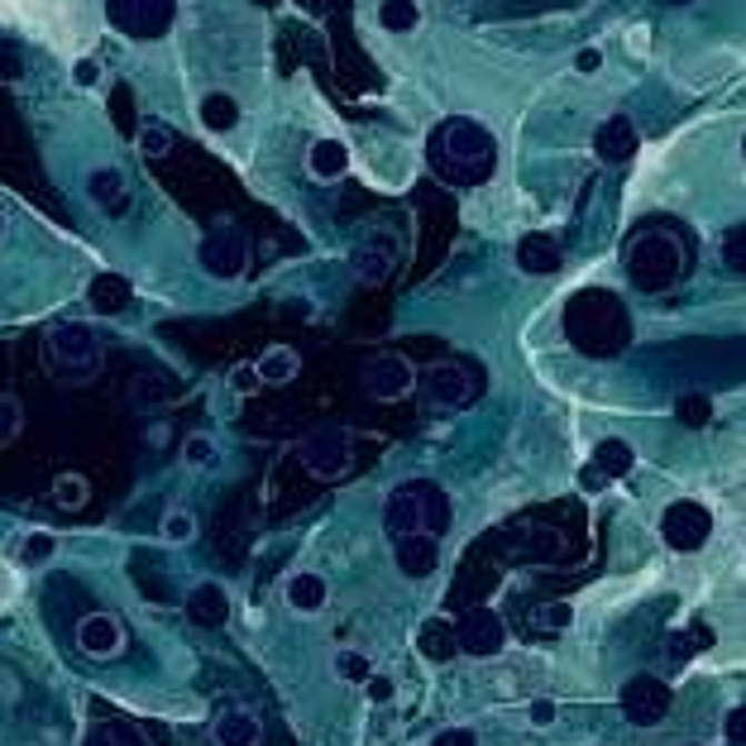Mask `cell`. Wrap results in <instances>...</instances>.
Wrapping results in <instances>:
<instances>
[{
    "mask_svg": "<svg viewBox=\"0 0 746 746\" xmlns=\"http://www.w3.org/2000/svg\"><path fill=\"white\" fill-rule=\"evenodd\" d=\"M178 14V0H106V20L125 39H163Z\"/></svg>",
    "mask_w": 746,
    "mask_h": 746,
    "instance_id": "6",
    "label": "cell"
},
{
    "mask_svg": "<svg viewBox=\"0 0 746 746\" xmlns=\"http://www.w3.org/2000/svg\"><path fill=\"white\" fill-rule=\"evenodd\" d=\"M431 168L455 187H484L498 172V139L469 116H446L431 135Z\"/></svg>",
    "mask_w": 746,
    "mask_h": 746,
    "instance_id": "1",
    "label": "cell"
},
{
    "mask_svg": "<svg viewBox=\"0 0 746 746\" xmlns=\"http://www.w3.org/2000/svg\"><path fill=\"white\" fill-rule=\"evenodd\" d=\"M245 263H249V245H245V235L235 230V226H220V230H211L201 240V268L211 278L230 282V278L245 273Z\"/></svg>",
    "mask_w": 746,
    "mask_h": 746,
    "instance_id": "11",
    "label": "cell"
},
{
    "mask_svg": "<svg viewBox=\"0 0 746 746\" xmlns=\"http://www.w3.org/2000/svg\"><path fill=\"white\" fill-rule=\"evenodd\" d=\"M182 608H187V623L201 627V631H216V627H226V623H230V594L220 589L216 579L197 584V589L187 594Z\"/></svg>",
    "mask_w": 746,
    "mask_h": 746,
    "instance_id": "15",
    "label": "cell"
},
{
    "mask_svg": "<svg viewBox=\"0 0 746 746\" xmlns=\"http://www.w3.org/2000/svg\"><path fill=\"white\" fill-rule=\"evenodd\" d=\"M230 388H235V392H253V388H259V374H253V364H240V369L230 374Z\"/></svg>",
    "mask_w": 746,
    "mask_h": 746,
    "instance_id": "45",
    "label": "cell"
},
{
    "mask_svg": "<svg viewBox=\"0 0 746 746\" xmlns=\"http://www.w3.org/2000/svg\"><path fill=\"white\" fill-rule=\"evenodd\" d=\"M431 746H479V737H474L469 727H446V733H436Z\"/></svg>",
    "mask_w": 746,
    "mask_h": 746,
    "instance_id": "43",
    "label": "cell"
},
{
    "mask_svg": "<svg viewBox=\"0 0 746 746\" xmlns=\"http://www.w3.org/2000/svg\"><path fill=\"white\" fill-rule=\"evenodd\" d=\"M182 465H192V469L216 465V440L211 436H187L182 440Z\"/></svg>",
    "mask_w": 746,
    "mask_h": 746,
    "instance_id": "38",
    "label": "cell"
},
{
    "mask_svg": "<svg viewBox=\"0 0 746 746\" xmlns=\"http://www.w3.org/2000/svg\"><path fill=\"white\" fill-rule=\"evenodd\" d=\"M641 145V135H637V125H631L627 116H608L594 130V153L598 158H608V163H623V158H631Z\"/></svg>",
    "mask_w": 746,
    "mask_h": 746,
    "instance_id": "16",
    "label": "cell"
},
{
    "mask_svg": "<svg viewBox=\"0 0 746 746\" xmlns=\"http://www.w3.org/2000/svg\"><path fill=\"white\" fill-rule=\"evenodd\" d=\"M421 392L431 398L436 407H465L474 398V378L465 364H455V359H440L431 364V369L421 374Z\"/></svg>",
    "mask_w": 746,
    "mask_h": 746,
    "instance_id": "12",
    "label": "cell"
},
{
    "mask_svg": "<svg viewBox=\"0 0 746 746\" xmlns=\"http://www.w3.org/2000/svg\"><path fill=\"white\" fill-rule=\"evenodd\" d=\"M417 650H421V656L431 660V665H446L450 656H459L450 617H431V623H421V631H417Z\"/></svg>",
    "mask_w": 746,
    "mask_h": 746,
    "instance_id": "25",
    "label": "cell"
},
{
    "mask_svg": "<svg viewBox=\"0 0 746 746\" xmlns=\"http://www.w3.org/2000/svg\"><path fill=\"white\" fill-rule=\"evenodd\" d=\"M24 431V407L10 398V392H0V450L10 446V440H20Z\"/></svg>",
    "mask_w": 746,
    "mask_h": 746,
    "instance_id": "35",
    "label": "cell"
},
{
    "mask_svg": "<svg viewBox=\"0 0 746 746\" xmlns=\"http://www.w3.org/2000/svg\"><path fill=\"white\" fill-rule=\"evenodd\" d=\"M723 259H727V263H733V268H737V273H742V268H746V230H742V226H733V230H727V235H723Z\"/></svg>",
    "mask_w": 746,
    "mask_h": 746,
    "instance_id": "39",
    "label": "cell"
},
{
    "mask_svg": "<svg viewBox=\"0 0 746 746\" xmlns=\"http://www.w3.org/2000/svg\"><path fill=\"white\" fill-rule=\"evenodd\" d=\"M675 417L698 431V426H708V421H713V398H708V392H685V398L675 402Z\"/></svg>",
    "mask_w": 746,
    "mask_h": 746,
    "instance_id": "33",
    "label": "cell"
},
{
    "mask_svg": "<svg viewBox=\"0 0 746 746\" xmlns=\"http://www.w3.org/2000/svg\"><path fill=\"white\" fill-rule=\"evenodd\" d=\"M513 259H517V268H521V273H536V278H546V273H555V268H560V245H555L550 235L531 230V235H521V240H517Z\"/></svg>",
    "mask_w": 746,
    "mask_h": 746,
    "instance_id": "20",
    "label": "cell"
},
{
    "mask_svg": "<svg viewBox=\"0 0 746 746\" xmlns=\"http://www.w3.org/2000/svg\"><path fill=\"white\" fill-rule=\"evenodd\" d=\"M43 359H49V369L58 378H68V384H82V378L97 374V336H91L87 326H53L49 340H43Z\"/></svg>",
    "mask_w": 746,
    "mask_h": 746,
    "instance_id": "5",
    "label": "cell"
},
{
    "mask_svg": "<svg viewBox=\"0 0 746 746\" xmlns=\"http://www.w3.org/2000/svg\"><path fill=\"white\" fill-rule=\"evenodd\" d=\"M168 149H172V130H168L163 120H145V125H139V153H145V158H163Z\"/></svg>",
    "mask_w": 746,
    "mask_h": 746,
    "instance_id": "34",
    "label": "cell"
},
{
    "mask_svg": "<svg viewBox=\"0 0 746 746\" xmlns=\"http://www.w3.org/2000/svg\"><path fill=\"white\" fill-rule=\"evenodd\" d=\"M20 72H24V58L14 43H0V82H20Z\"/></svg>",
    "mask_w": 746,
    "mask_h": 746,
    "instance_id": "40",
    "label": "cell"
},
{
    "mask_svg": "<svg viewBox=\"0 0 746 746\" xmlns=\"http://www.w3.org/2000/svg\"><path fill=\"white\" fill-rule=\"evenodd\" d=\"M58 555V536L53 531H29L20 546H14V565H24V569H34V565H49Z\"/></svg>",
    "mask_w": 746,
    "mask_h": 746,
    "instance_id": "30",
    "label": "cell"
},
{
    "mask_svg": "<svg viewBox=\"0 0 746 746\" xmlns=\"http://www.w3.org/2000/svg\"><path fill=\"white\" fill-rule=\"evenodd\" d=\"M631 465H637V455H631L627 440L608 436V440H598V450H594V465H589V469L598 474V479H627Z\"/></svg>",
    "mask_w": 746,
    "mask_h": 746,
    "instance_id": "27",
    "label": "cell"
},
{
    "mask_svg": "<svg viewBox=\"0 0 746 746\" xmlns=\"http://www.w3.org/2000/svg\"><path fill=\"white\" fill-rule=\"evenodd\" d=\"M307 168L316 182H336L349 172V149L340 145V139H316L311 153H307Z\"/></svg>",
    "mask_w": 746,
    "mask_h": 746,
    "instance_id": "24",
    "label": "cell"
},
{
    "mask_svg": "<svg viewBox=\"0 0 746 746\" xmlns=\"http://www.w3.org/2000/svg\"><path fill=\"white\" fill-rule=\"evenodd\" d=\"M617 704H623L627 723H637V727H656V723L665 718V713H670L675 689L665 685L660 675H631L627 685H623V694H617Z\"/></svg>",
    "mask_w": 746,
    "mask_h": 746,
    "instance_id": "10",
    "label": "cell"
},
{
    "mask_svg": "<svg viewBox=\"0 0 746 746\" xmlns=\"http://www.w3.org/2000/svg\"><path fill=\"white\" fill-rule=\"evenodd\" d=\"M369 670H374V660L364 656V650H336V675L349 679V685H364Z\"/></svg>",
    "mask_w": 746,
    "mask_h": 746,
    "instance_id": "36",
    "label": "cell"
},
{
    "mask_svg": "<svg viewBox=\"0 0 746 746\" xmlns=\"http://www.w3.org/2000/svg\"><path fill=\"white\" fill-rule=\"evenodd\" d=\"M411 384H417V369L402 355H378L369 364V374H364V388H369L374 402H398L411 392Z\"/></svg>",
    "mask_w": 746,
    "mask_h": 746,
    "instance_id": "13",
    "label": "cell"
},
{
    "mask_svg": "<svg viewBox=\"0 0 746 746\" xmlns=\"http://www.w3.org/2000/svg\"><path fill=\"white\" fill-rule=\"evenodd\" d=\"M211 733H216L220 746H259V733H263V727H259V713H249V708H226V713L216 718Z\"/></svg>",
    "mask_w": 746,
    "mask_h": 746,
    "instance_id": "22",
    "label": "cell"
},
{
    "mask_svg": "<svg viewBox=\"0 0 746 746\" xmlns=\"http://www.w3.org/2000/svg\"><path fill=\"white\" fill-rule=\"evenodd\" d=\"M87 197L97 201L101 211L116 216V220L130 211V192H125V182H120L116 168H97V172H91V178H87Z\"/></svg>",
    "mask_w": 746,
    "mask_h": 746,
    "instance_id": "23",
    "label": "cell"
},
{
    "mask_svg": "<svg viewBox=\"0 0 746 746\" xmlns=\"http://www.w3.org/2000/svg\"><path fill=\"white\" fill-rule=\"evenodd\" d=\"M727 746H746V708L727 713Z\"/></svg>",
    "mask_w": 746,
    "mask_h": 746,
    "instance_id": "44",
    "label": "cell"
},
{
    "mask_svg": "<svg viewBox=\"0 0 746 746\" xmlns=\"http://www.w3.org/2000/svg\"><path fill=\"white\" fill-rule=\"evenodd\" d=\"M364 698H369L374 708H384V704H392V698H398V679L392 675H378V670H369V679H364Z\"/></svg>",
    "mask_w": 746,
    "mask_h": 746,
    "instance_id": "37",
    "label": "cell"
},
{
    "mask_svg": "<svg viewBox=\"0 0 746 746\" xmlns=\"http://www.w3.org/2000/svg\"><path fill=\"white\" fill-rule=\"evenodd\" d=\"M349 268H355L359 282H388V273L398 268V249H392V240H369L355 249Z\"/></svg>",
    "mask_w": 746,
    "mask_h": 746,
    "instance_id": "21",
    "label": "cell"
},
{
    "mask_svg": "<svg viewBox=\"0 0 746 746\" xmlns=\"http://www.w3.org/2000/svg\"><path fill=\"white\" fill-rule=\"evenodd\" d=\"M301 6H307L311 14H321V10H326V0H301Z\"/></svg>",
    "mask_w": 746,
    "mask_h": 746,
    "instance_id": "49",
    "label": "cell"
},
{
    "mask_svg": "<svg viewBox=\"0 0 746 746\" xmlns=\"http://www.w3.org/2000/svg\"><path fill=\"white\" fill-rule=\"evenodd\" d=\"M82 746H125V737L116 733V727L97 723V727H87V733H82Z\"/></svg>",
    "mask_w": 746,
    "mask_h": 746,
    "instance_id": "42",
    "label": "cell"
},
{
    "mask_svg": "<svg viewBox=\"0 0 746 746\" xmlns=\"http://www.w3.org/2000/svg\"><path fill=\"white\" fill-rule=\"evenodd\" d=\"M450 517H455V507L446 498V488L431 479H407L384 503V531L392 541H402V536H436L440 541L450 531Z\"/></svg>",
    "mask_w": 746,
    "mask_h": 746,
    "instance_id": "2",
    "label": "cell"
},
{
    "mask_svg": "<svg viewBox=\"0 0 746 746\" xmlns=\"http://www.w3.org/2000/svg\"><path fill=\"white\" fill-rule=\"evenodd\" d=\"M297 459H301V469H307L311 479H340V474H349V459H355V450H349V436L345 431H336V426H321V431H311L297 446Z\"/></svg>",
    "mask_w": 746,
    "mask_h": 746,
    "instance_id": "9",
    "label": "cell"
},
{
    "mask_svg": "<svg viewBox=\"0 0 746 746\" xmlns=\"http://www.w3.org/2000/svg\"><path fill=\"white\" fill-rule=\"evenodd\" d=\"M326 598H330L326 579L311 575V569H297V575L282 579V603H288L292 613H301V617H316V613L326 608Z\"/></svg>",
    "mask_w": 746,
    "mask_h": 746,
    "instance_id": "19",
    "label": "cell"
},
{
    "mask_svg": "<svg viewBox=\"0 0 746 746\" xmlns=\"http://www.w3.org/2000/svg\"><path fill=\"white\" fill-rule=\"evenodd\" d=\"M0 235H6V216H0Z\"/></svg>",
    "mask_w": 746,
    "mask_h": 746,
    "instance_id": "50",
    "label": "cell"
},
{
    "mask_svg": "<svg viewBox=\"0 0 746 746\" xmlns=\"http://www.w3.org/2000/svg\"><path fill=\"white\" fill-rule=\"evenodd\" d=\"M301 369L297 349L292 345H268L259 359H253V374H259V384H292Z\"/></svg>",
    "mask_w": 746,
    "mask_h": 746,
    "instance_id": "26",
    "label": "cell"
},
{
    "mask_svg": "<svg viewBox=\"0 0 746 746\" xmlns=\"http://www.w3.org/2000/svg\"><path fill=\"white\" fill-rule=\"evenodd\" d=\"M158 536H163L168 546H187L197 536V517L187 513V507H168L163 521H158Z\"/></svg>",
    "mask_w": 746,
    "mask_h": 746,
    "instance_id": "31",
    "label": "cell"
},
{
    "mask_svg": "<svg viewBox=\"0 0 746 746\" xmlns=\"http://www.w3.org/2000/svg\"><path fill=\"white\" fill-rule=\"evenodd\" d=\"M77 646H82L91 660H116L125 650V627L110 613H87L82 623H77Z\"/></svg>",
    "mask_w": 746,
    "mask_h": 746,
    "instance_id": "14",
    "label": "cell"
},
{
    "mask_svg": "<svg viewBox=\"0 0 746 746\" xmlns=\"http://www.w3.org/2000/svg\"><path fill=\"white\" fill-rule=\"evenodd\" d=\"M417 24H421L417 0H384L378 6V29H388V34H411Z\"/></svg>",
    "mask_w": 746,
    "mask_h": 746,
    "instance_id": "29",
    "label": "cell"
},
{
    "mask_svg": "<svg viewBox=\"0 0 746 746\" xmlns=\"http://www.w3.org/2000/svg\"><path fill=\"white\" fill-rule=\"evenodd\" d=\"M77 82H82V87H97L101 82V68H97V62H91V58H82V62H77Z\"/></svg>",
    "mask_w": 746,
    "mask_h": 746,
    "instance_id": "47",
    "label": "cell"
},
{
    "mask_svg": "<svg viewBox=\"0 0 746 746\" xmlns=\"http://www.w3.org/2000/svg\"><path fill=\"white\" fill-rule=\"evenodd\" d=\"M685 268H689L685 245L665 230H646L627 249V278H631V288H641V292L675 288V282L685 278Z\"/></svg>",
    "mask_w": 746,
    "mask_h": 746,
    "instance_id": "3",
    "label": "cell"
},
{
    "mask_svg": "<svg viewBox=\"0 0 746 746\" xmlns=\"http://www.w3.org/2000/svg\"><path fill=\"white\" fill-rule=\"evenodd\" d=\"M201 125L211 135H226L240 125V106H235V97H226V91H211V97L201 101Z\"/></svg>",
    "mask_w": 746,
    "mask_h": 746,
    "instance_id": "28",
    "label": "cell"
},
{
    "mask_svg": "<svg viewBox=\"0 0 746 746\" xmlns=\"http://www.w3.org/2000/svg\"><path fill=\"white\" fill-rule=\"evenodd\" d=\"M87 498H91V484L82 479V474H58V479H53V503L62 507V513L87 507Z\"/></svg>",
    "mask_w": 746,
    "mask_h": 746,
    "instance_id": "32",
    "label": "cell"
},
{
    "mask_svg": "<svg viewBox=\"0 0 746 746\" xmlns=\"http://www.w3.org/2000/svg\"><path fill=\"white\" fill-rule=\"evenodd\" d=\"M575 68H579L584 77L598 72V68H603V53H598V49H579V53H575Z\"/></svg>",
    "mask_w": 746,
    "mask_h": 746,
    "instance_id": "46",
    "label": "cell"
},
{
    "mask_svg": "<svg viewBox=\"0 0 746 746\" xmlns=\"http://www.w3.org/2000/svg\"><path fill=\"white\" fill-rule=\"evenodd\" d=\"M527 718H531V727H550L555 718H560V708H555L550 698H531V704H527Z\"/></svg>",
    "mask_w": 746,
    "mask_h": 746,
    "instance_id": "41",
    "label": "cell"
},
{
    "mask_svg": "<svg viewBox=\"0 0 746 746\" xmlns=\"http://www.w3.org/2000/svg\"><path fill=\"white\" fill-rule=\"evenodd\" d=\"M392 560L407 579H426L440 565V541L436 536H402V541H392Z\"/></svg>",
    "mask_w": 746,
    "mask_h": 746,
    "instance_id": "17",
    "label": "cell"
},
{
    "mask_svg": "<svg viewBox=\"0 0 746 746\" xmlns=\"http://www.w3.org/2000/svg\"><path fill=\"white\" fill-rule=\"evenodd\" d=\"M660 536H665V546L679 550V555L704 550L708 536H713V513L704 503H694V498H679V503H670L660 513Z\"/></svg>",
    "mask_w": 746,
    "mask_h": 746,
    "instance_id": "7",
    "label": "cell"
},
{
    "mask_svg": "<svg viewBox=\"0 0 746 746\" xmlns=\"http://www.w3.org/2000/svg\"><path fill=\"white\" fill-rule=\"evenodd\" d=\"M550 617H546V623L550 627H569V608H560V603H555V608H546Z\"/></svg>",
    "mask_w": 746,
    "mask_h": 746,
    "instance_id": "48",
    "label": "cell"
},
{
    "mask_svg": "<svg viewBox=\"0 0 746 746\" xmlns=\"http://www.w3.org/2000/svg\"><path fill=\"white\" fill-rule=\"evenodd\" d=\"M135 301V282L125 273H97L87 282V307L97 316H120Z\"/></svg>",
    "mask_w": 746,
    "mask_h": 746,
    "instance_id": "18",
    "label": "cell"
},
{
    "mask_svg": "<svg viewBox=\"0 0 746 746\" xmlns=\"http://www.w3.org/2000/svg\"><path fill=\"white\" fill-rule=\"evenodd\" d=\"M565 326H569V340H575L584 355H613V349H623V340H627V316L617 307V297H608V292L575 297Z\"/></svg>",
    "mask_w": 746,
    "mask_h": 746,
    "instance_id": "4",
    "label": "cell"
},
{
    "mask_svg": "<svg viewBox=\"0 0 746 746\" xmlns=\"http://www.w3.org/2000/svg\"><path fill=\"white\" fill-rule=\"evenodd\" d=\"M455 646H459V656L494 660V656H503V650H507V623L494 608H469L455 623Z\"/></svg>",
    "mask_w": 746,
    "mask_h": 746,
    "instance_id": "8",
    "label": "cell"
}]
</instances>
